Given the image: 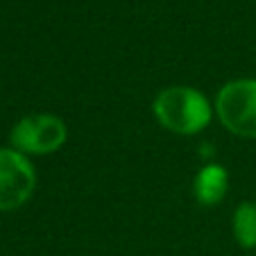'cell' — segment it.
Listing matches in <instances>:
<instances>
[{"mask_svg": "<svg viewBox=\"0 0 256 256\" xmlns=\"http://www.w3.org/2000/svg\"><path fill=\"white\" fill-rule=\"evenodd\" d=\"M216 112L232 134L256 138V80L227 82L218 91Z\"/></svg>", "mask_w": 256, "mask_h": 256, "instance_id": "7a4b0ae2", "label": "cell"}, {"mask_svg": "<svg viewBox=\"0 0 256 256\" xmlns=\"http://www.w3.org/2000/svg\"><path fill=\"white\" fill-rule=\"evenodd\" d=\"M232 229H234V238H236V242L240 247H245V250L256 247V204L242 202L234 211Z\"/></svg>", "mask_w": 256, "mask_h": 256, "instance_id": "8992f818", "label": "cell"}, {"mask_svg": "<svg viewBox=\"0 0 256 256\" xmlns=\"http://www.w3.org/2000/svg\"><path fill=\"white\" fill-rule=\"evenodd\" d=\"M229 190V172L220 164H206L193 182L195 200L204 206H213L224 200Z\"/></svg>", "mask_w": 256, "mask_h": 256, "instance_id": "5b68a950", "label": "cell"}, {"mask_svg": "<svg viewBox=\"0 0 256 256\" xmlns=\"http://www.w3.org/2000/svg\"><path fill=\"white\" fill-rule=\"evenodd\" d=\"M154 118L164 130L182 136H193L206 130L213 118L208 100L193 86H168L152 102Z\"/></svg>", "mask_w": 256, "mask_h": 256, "instance_id": "6da1fadb", "label": "cell"}, {"mask_svg": "<svg viewBox=\"0 0 256 256\" xmlns=\"http://www.w3.org/2000/svg\"><path fill=\"white\" fill-rule=\"evenodd\" d=\"M36 188V172L25 154L0 148V211L20 208Z\"/></svg>", "mask_w": 256, "mask_h": 256, "instance_id": "277c9868", "label": "cell"}, {"mask_svg": "<svg viewBox=\"0 0 256 256\" xmlns=\"http://www.w3.org/2000/svg\"><path fill=\"white\" fill-rule=\"evenodd\" d=\"M68 138L66 122L52 114H32L12 127L10 143L20 154H50L57 152Z\"/></svg>", "mask_w": 256, "mask_h": 256, "instance_id": "3957f363", "label": "cell"}]
</instances>
